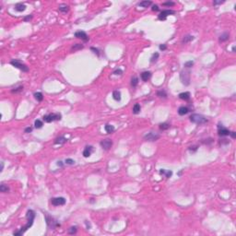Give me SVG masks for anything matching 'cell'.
<instances>
[{
	"instance_id": "obj_1",
	"label": "cell",
	"mask_w": 236,
	"mask_h": 236,
	"mask_svg": "<svg viewBox=\"0 0 236 236\" xmlns=\"http://www.w3.org/2000/svg\"><path fill=\"white\" fill-rule=\"evenodd\" d=\"M26 218H27V223L23 226V227H21V229H20V231L14 232H13V235H15V236L22 235L28 229H30V228L32 227V224H33V221H34V219H35V212H34L32 209H29V210L27 211Z\"/></svg>"
},
{
	"instance_id": "obj_2",
	"label": "cell",
	"mask_w": 236,
	"mask_h": 236,
	"mask_svg": "<svg viewBox=\"0 0 236 236\" xmlns=\"http://www.w3.org/2000/svg\"><path fill=\"white\" fill-rule=\"evenodd\" d=\"M190 121L193 122L195 124L197 125H204L208 122V119L203 116L202 114H193L190 116Z\"/></svg>"
},
{
	"instance_id": "obj_3",
	"label": "cell",
	"mask_w": 236,
	"mask_h": 236,
	"mask_svg": "<svg viewBox=\"0 0 236 236\" xmlns=\"http://www.w3.org/2000/svg\"><path fill=\"white\" fill-rule=\"evenodd\" d=\"M191 77V74H190V71L189 70H182L181 73H180V79L182 81V83L184 85V86H188L190 84V78Z\"/></svg>"
},
{
	"instance_id": "obj_4",
	"label": "cell",
	"mask_w": 236,
	"mask_h": 236,
	"mask_svg": "<svg viewBox=\"0 0 236 236\" xmlns=\"http://www.w3.org/2000/svg\"><path fill=\"white\" fill-rule=\"evenodd\" d=\"M43 120L44 122L46 123H51V122H54V121H59L61 120L62 118V115L61 114L59 113H55V114H46L43 116Z\"/></svg>"
},
{
	"instance_id": "obj_5",
	"label": "cell",
	"mask_w": 236,
	"mask_h": 236,
	"mask_svg": "<svg viewBox=\"0 0 236 236\" xmlns=\"http://www.w3.org/2000/svg\"><path fill=\"white\" fill-rule=\"evenodd\" d=\"M10 64L13 66H15L16 68H19L20 70H21L22 72H28L29 71V67L25 64H23L20 60H11Z\"/></svg>"
},
{
	"instance_id": "obj_6",
	"label": "cell",
	"mask_w": 236,
	"mask_h": 236,
	"mask_svg": "<svg viewBox=\"0 0 236 236\" xmlns=\"http://www.w3.org/2000/svg\"><path fill=\"white\" fill-rule=\"evenodd\" d=\"M45 220H46V223H47V226L51 229H55L56 227H59L60 226V223H58L54 218L50 217V216H47L45 215Z\"/></svg>"
},
{
	"instance_id": "obj_7",
	"label": "cell",
	"mask_w": 236,
	"mask_h": 236,
	"mask_svg": "<svg viewBox=\"0 0 236 236\" xmlns=\"http://www.w3.org/2000/svg\"><path fill=\"white\" fill-rule=\"evenodd\" d=\"M160 138V135L154 133V132H150L144 136V139L146 141H156Z\"/></svg>"
},
{
	"instance_id": "obj_8",
	"label": "cell",
	"mask_w": 236,
	"mask_h": 236,
	"mask_svg": "<svg viewBox=\"0 0 236 236\" xmlns=\"http://www.w3.org/2000/svg\"><path fill=\"white\" fill-rule=\"evenodd\" d=\"M175 13V11L174 10H172V9H166V10H162L160 13V15H159V20H165L166 19H167V17L168 16H170V15H172V14H174Z\"/></svg>"
},
{
	"instance_id": "obj_9",
	"label": "cell",
	"mask_w": 236,
	"mask_h": 236,
	"mask_svg": "<svg viewBox=\"0 0 236 236\" xmlns=\"http://www.w3.org/2000/svg\"><path fill=\"white\" fill-rule=\"evenodd\" d=\"M51 203H52V205H54V206H63V205L65 204V198L62 197V196H60V197H54V198H52Z\"/></svg>"
},
{
	"instance_id": "obj_10",
	"label": "cell",
	"mask_w": 236,
	"mask_h": 236,
	"mask_svg": "<svg viewBox=\"0 0 236 236\" xmlns=\"http://www.w3.org/2000/svg\"><path fill=\"white\" fill-rule=\"evenodd\" d=\"M218 133H219V136H220V137H226V136H230L231 132L229 131V129L224 127L222 125H219V126H218Z\"/></svg>"
},
{
	"instance_id": "obj_11",
	"label": "cell",
	"mask_w": 236,
	"mask_h": 236,
	"mask_svg": "<svg viewBox=\"0 0 236 236\" xmlns=\"http://www.w3.org/2000/svg\"><path fill=\"white\" fill-rule=\"evenodd\" d=\"M100 145L102 146V148L103 150H108L109 149H111V147L113 146V141L111 139H109V138H107V139H103L100 142Z\"/></svg>"
},
{
	"instance_id": "obj_12",
	"label": "cell",
	"mask_w": 236,
	"mask_h": 236,
	"mask_svg": "<svg viewBox=\"0 0 236 236\" xmlns=\"http://www.w3.org/2000/svg\"><path fill=\"white\" fill-rule=\"evenodd\" d=\"M75 37L78 38V39H81L82 41L84 42H88L89 41V36L85 32L83 31H78V32H75Z\"/></svg>"
},
{
	"instance_id": "obj_13",
	"label": "cell",
	"mask_w": 236,
	"mask_h": 236,
	"mask_svg": "<svg viewBox=\"0 0 236 236\" xmlns=\"http://www.w3.org/2000/svg\"><path fill=\"white\" fill-rule=\"evenodd\" d=\"M92 151H93V147H92V146H87L86 148L84 149V150H83V156H84L85 158L90 157V156L91 155Z\"/></svg>"
},
{
	"instance_id": "obj_14",
	"label": "cell",
	"mask_w": 236,
	"mask_h": 236,
	"mask_svg": "<svg viewBox=\"0 0 236 236\" xmlns=\"http://www.w3.org/2000/svg\"><path fill=\"white\" fill-rule=\"evenodd\" d=\"M140 77H141V79L143 80V81H148L149 79H150V77H151V72H150V71H145V72H142L141 73V75H140Z\"/></svg>"
},
{
	"instance_id": "obj_15",
	"label": "cell",
	"mask_w": 236,
	"mask_h": 236,
	"mask_svg": "<svg viewBox=\"0 0 236 236\" xmlns=\"http://www.w3.org/2000/svg\"><path fill=\"white\" fill-rule=\"evenodd\" d=\"M179 98L183 101H189L190 100V92L185 91V92H182L179 94Z\"/></svg>"
},
{
	"instance_id": "obj_16",
	"label": "cell",
	"mask_w": 236,
	"mask_h": 236,
	"mask_svg": "<svg viewBox=\"0 0 236 236\" xmlns=\"http://www.w3.org/2000/svg\"><path fill=\"white\" fill-rule=\"evenodd\" d=\"M188 113H189V109L187 107H185V106H181V107L178 109L179 115H184V114H186Z\"/></svg>"
},
{
	"instance_id": "obj_17",
	"label": "cell",
	"mask_w": 236,
	"mask_h": 236,
	"mask_svg": "<svg viewBox=\"0 0 236 236\" xmlns=\"http://www.w3.org/2000/svg\"><path fill=\"white\" fill-rule=\"evenodd\" d=\"M67 141V139L65 137H59L56 139L54 140V144H59V145H63Z\"/></svg>"
},
{
	"instance_id": "obj_18",
	"label": "cell",
	"mask_w": 236,
	"mask_h": 236,
	"mask_svg": "<svg viewBox=\"0 0 236 236\" xmlns=\"http://www.w3.org/2000/svg\"><path fill=\"white\" fill-rule=\"evenodd\" d=\"M15 9L17 11H19V12H22V11H24L26 9V6L24 4H22V3H19V4H17L15 6Z\"/></svg>"
},
{
	"instance_id": "obj_19",
	"label": "cell",
	"mask_w": 236,
	"mask_h": 236,
	"mask_svg": "<svg viewBox=\"0 0 236 236\" xmlns=\"http://www.w3.org/2000/svg\"><path fill=\"white\" fill-rule=\"evenodd\" d=\"M113 98H114V100L116 101V102L121 101V92H120L119 90H114V91L113 92Z\"/></svg>"
},
{
	"instance_id": "obj_20",
	"label": "cell",
	"mask_w": 236,
	"mask_h": 236,
	"mask_svg": "<svg viewBox=\"0 0 236 236\" xmlns=\"http://www.w3.org/2000/svg\"><path fill=\"white\" fill-rule=\"evenodd\" d=\"M152 5V2L151 1H148V0H146V1H141L138 3V6L141 7V8H148V7H150Z\"/></svg>"
},
{
	"instance_id": "obj_21",
	"label": "cell",
	"mask_w": 236,
	"mask_h": 236,
	"mask_svg": "<svg viewBox=\"0 0 236 236\" xmlns=\"http://www.w3.org/2000/svg\"><path fill=\"white\" fill-rule=\"evenodd\" d=\"M229 37H230V34H229L228 32H224V33H222V34L220 36L219 41H220V42H226L227 40H229Z\"/></svg>"
},
{
	"instance_id": "obj_22",
	"label": "cell",
	"mask_w": 236,
	"mask_h": 236,
	"mask_svg": "<svg viewBox=\"0 0 236 236\" xmlns=\"http://www.w3.org/2000/svg\"><path fill=\"white\" fill-rule=\"evenodd\" d=\"M194 39H195V37H194L193 35H186V36L183 37V41H182V43H184V44H185V43L193 41Z\"/></svg>"
},
{
	"instance_id": "obj_23",
	"label": "cell",
	"mask_w": 236,
	"mask_h": 236,
	"mask_svg": "<svg viewBox=\"0 0 236 236\" xmlns=\"http://www.w3.org/2000/svg\"><path fill=\"white\" fill-rule=\"evenodd\" d=\"M69 10V7L65 4H62L59 6V11L62 12V13H66L67 11Z\"/></svg>"
},
{
	"instance_id": "obj_24",
	"label": "cell",
	"mask_w": 236,
	"mask_h": 236,
	"mask_svg": "<svg viewBox=\"0 0 236 236\" xmlns=\"http://www.w3.org/2000/svg\"><path fill=\"white\" fill-rule=\"evenodd\" d=\"M104 129H105V131L107 132L108 134H111V133H113L114 131V126H112V125H109V124H107V125H105V126H104Z\"/></svg>"
},
{
	"instance_id": "obj_25",
	"label": "cell",
	"mask_w": 236,
	"mask_h": 236,
	"mask_svg": "<svg viewBox=\"0 0 236 236\" xmlns=\"http://www.w3.org/2000/svg\"><path fill=\"white\" fill-rule=\"evenodd\" d=\"M160 173H161V174H164V175H165V177H167V178H170V177L172 175V171H165L164 169H161Z\"/></svg>"
},
{
	"instance_id": "obj_26",
	"label": "cell",
	"mask_w": 236,
	"mask_h": 236,
	"mask_svg": "<svg viewBox=\"0 0 236 236\" xmlns=\"http://www.w3.org/2000/svg\"><path fill=\"white\" fill-rule=\"evenodd\" d=\"M9 191V187L8 186V185H6L5 183H2L1 185H0V192H2V193H7V192H8Z\"/></svg>"
},
{
	"instance_id": "obj_27",
	"label": "cell",
	"mask_w": 236,
	"mask_h": 236,
	"mask_svg": "<svg viewBox=\"0 0 236 236\" xmlns=\"http://www.w3.org/2000/svg\"><path fill=\"white\" fill-rule=\"evenodd\" d=\"M34 98L38 101V102H42L43 100V95L42 92H35L34 93Z\"/></svg>"
},
{
	"instance_id": "obj_28",
	"label": "cell",
	"mask_w": 236,
	"mask_h": 236,
	"mask_svg": "<svg viewBox=\"0 0 236 236\" xmlns=\"http://www.w3.org/2000/svg\"><path fill=\"white\" fill-rule=\"evenodd\" d=\"M140 109H141V107H140L139 104H138V103H136V104L133 106V114H139Z\"/></svg>"
},
{
	"instance_id": "obj_29",
	"label": "cell",
	"mask_w": 236,
	"mask_h": 236,
	"mask_svg": "<svg viewBox=\"0 0 236 236\" xmlns=\"http://www.w3.org/2000/svg\"><path fill=\"white\" fill-rule=\"evenodd\" d=\"M171 127V125L170 124H168V123H162L160 125V129L162 130V131H164V130H167V129H169Z\"/></svg>"
},
{
	"instance_id": "obj_30",
	"label": "cell",
	"mask_w": 236,
	"mask_h": 236,
	"mask_svg": "<svg viewBox=\"0 0 236 236\" xmlns=\"http://www.w3.org/2000/svg\"><path fill=\"white\" fill-rule=\"evenodd\" d=\"M138 77H132V79H131V85H132V87H137L138 86Z\"/></svg>"
},
{
	"instance_id": "obj_31",
	"label": "cell",
	"mask_w": 236,
	"mask_h": 236,
	"mask_svg": "<svg viewBox=\"0 0 236 236\" xmlns=\"http://www.w3.org/2000/svg\"><path fill=\"white\" fill-rule=\"evenodd\" d=\"M84 46H83V44H80V43H76L74 44L72 47H71V50L72 51H77V50H80V49H82Z\"/></svg>"
},
{
	"instance_id": "obj_32",
	"label": "cell",
	"mask_w": 236,
	"mask_h": 236,
	"mask_svg": "<svg viewBox=\"0 0 236 236\" xmlns=\"http://www.w3.org/2000/svg\"><path fill=\"white\" fill-rule=\"evenodd\" d=\"M157 96L161 97V98H166V97H167V93H166L165 90H158V91H157Z\"/></svg>"
},
{
	"instance_id": "obj_33",
	"label": "cell",
	"mask_w": 236,
	"mask_h": 236,
	"mask_svg": "<svg viewBox=\"0 0 236 236\" xmlns=\"http://www.w3.org/2000/svg\"><path fill=\"white\" fill-rule=\"evenodd\" d=\"M43 126V124L41 120H36V121L34 122V126H35V128H42Z\"/></svg>"
},
{
	"instance_id": "obj_34",
	"label": "cell",
	"mask_w": 236,
	"mask_h": 236,
	"mask_svg": "<svg viewBox=\"0 0 236 236\" xmlns=\"http://www.w3.org/2000/svg\"><path fill=\"white\" fill-rule=\"evenodd\" d=\"M159 56H160L159 53H154V54H153V55L151 56V58H150V62H151V63H155V62H156V61L158 60Z\"/></svg>"
},
{
	"instance_id": "obj_35",
	"label": "cell",
	"mask_w": 236,
	"mask_h": 236,
	"mask_svg": "<svg viewBox=\"0 0 236 236\" xmlns=\"http://www.w3.org/2000/svg\"><path fill=\"white\" fill-rule=\"evenodd\" d=\"M183 65H184V67H186V68H190V67H192L194 65V62L192 60L187 61V62H185V63L183 64Z\"/></svg>"
},
{
	"instance_id": "obj_36",
	"label": "cell",
	"mask_w": 236,
	"mask_h": 236,
	"mask_svg": "<svg viewBox=\"0 0 236 236\" xmlns=\"http://www.w3.org/2000/svg\"><path fill=\"white\" fill-rule=\"evenodd\" d=\"M22 90H23V87L20 86L19 88H16L15 90H11V92H12V93H18V92L22 91Z\"/></svg>"
},
{
	"instance_id": "obj_37",
	"label": "cell",
	"mask_w": 236,
	"mask_h": 236,
	"mask_svg": "<svg viewBox=\"0 0 236 236\" xmlns=\"http://www.w3.org/2000/svg\"><path fill=\"white\" fill-rule=\"evenodd\" d=\"M175 5L174 2H172V1H168V2H164L162 3V6H167V7H173Z\"/></svg>"
},
{
	"instance_id": "obj_38",
	"label": "cell",
	"mask_w": 236,
	"mask_h": 236,
	"mask_svg": "<svg viewBox=\"0 0 236 236\" xmlns=\"http://www.w3.org/2000/svg\"><path fill=\"white\" fill-rule=\"evenodd\" d=\"M65 162L66 164H68V165H74V164H75V161L72 160V159H65Z\"/></svg>"
},
{
	"instance_id": "obj_39",
	"label": "cell",
	"mask_w": 236,
	"mask_h": 236,
	"mask_svg": "<svg viewBox=\"0 0 236 236\" xmlns=\"http://www.w3.org/2000/svg\"><path fill=\"white\" fill-rule=\"evenodd\" d=\"M77 232V227H71L69 230H68V233L69 234H74Z\"/></svg>"
},
{
	"instance_id": "obj_40",
	"label": "cell",
	"mask_w": 236,
	"mask_h": 236,
	"mask_svg": "<svg viewBox=\"0 0 236 236\" xmlns=\"http://www.w3.org/2000/svg\"><path fill=\"white\" fill-rule=\"evenodd\" d=\"M90 50H91V51H93V53H94L95 54H97L98 56L100 55V52H99V50H98L97 48H94V47H90Z\"/></svg>"
},
{
	"instance_id": "obj_41",
	"label": "cell",
	"mask_w": 236,
	"mask_h": 236,
	"mask_svg": "<svg viewBox=\"0 0 236 236\" xmlns=\"http://www.w3.org/2000/svg\"><path fill=\"white\" fill-rule=\"evenodd\" d=\"M114 75H122V74H123V70L120 69V68H118V69H116V70L114 72Z\"/></svg>"
},
{
	"instance_id": "obj_42",
	"label": "cell",
	"mask_w": 236,
	"mask_h": 236,
	"mask_svg": "<svg viewBox=\"0 0 236 236\" xmlns=\"http://www.w3.org/2000/svg\"><path fill=\"white\" fill-rule=\"evenodd\" d=\"M151 9L153 11H158L160 8H159V7L157 6V5H152V8H151Z\"/></svg>"
},
{
	"instance_id": "obj_43",
	"label": "cell",
	"mask_w": 236,
	"mask_h": 236,
	"mask_svg": "<svg viewBox=\"0 0 236 236\" xmlns=\"http://www.w3.org/2000/svg\"><path fill=\"white\" fill-rule=\"evenodd\" d=\"M166 49H167V45H166V44H161V45H160V50L164 51V50H166Z\"/></svg>"
},
{
	"instance_id": "obj_44",
	"label": "cell",
	"mask_w": 236,
	"mask_h": 236,
	"mask_svg": "<svg viewBox=\"0 0 236 236\" xmlns=\"http://www.w3.org/2000/svg\"><path fill=\"white\" fill-rule=\"evenodd\" d=\"M32 18V15H29V16L25 17V18L23 19V20H24V21H28V20H30Z\"/></svg>"
},
{
	"instance_id": "obj_45",
	"label": "cell",
	"mask_w": 236,
	"mask_h": 236,
	"mask_svg": "<svg viewBox=\"0 0 236 236\" xmlns=\"http://www.w3.org/2000/svg\"><path fill=\"white\" fill-rule=\"evenodd\" d=\"M223 3H224V1H214V2H213L214 6H217V5H220V4H223Z\"/></svg>"
},
{
	"instance_id": "obj_46",
	"label": "cell",
	"mask_w": 236,
	"mask_h": 236,
	"mask_svg": "<svg viewBox=\"0 0 236 236\" xmlns=\"http://www.w3.org/2000/svg\"><path fill=\"white\" fill-rule=\"evenodd\" d=\"M32 131V126H29V127H27V128L25 129V133H31Z\"/></svg>"
},
{
	"instance_id": "obj_47",
	"label": "cell",
	"mask_w": 236,
	"mask_h": 236,
	"mask_svg": "<svg viewBox=\"0 0 236 236\" xmlns=\"http://www.w3.org/2000/svg\"><path fill=\"white\" fill-rule=\"evenodd\" d=\"M230 135H231V137H232V138H236V133L235 132H231V133H230Z\"/></svg>"
},
{
	"instance_id": "obj_48",
	"label": "cell",
	"mask_w": 236,
	"mask_h": 236,
	"mask_svg": "<svg viewBox=\"0 0 236 236\" xmlns=\"http://www.w3.org/2000/svg\"><path fill=\"white\" fill-rule=\"evenodd\" d=\"M196 150H197V146H193V147H190V148H189V150H195V151Z\"/></svg>"
},
{
	"instance_id": "obj_49",
	"label": "cell",
	"mask_w": 236,
	"mask_h": 236,
	"mask_svg": "<svg viewBox=\"0 0 236 236\" xmlns=\"http://www.w3.org/2000/svg\"><path fill=\"white\" fill-rule=\"evenodd\" d=\"M57 165L59 166V167H63V161H57Z\"/></svg>"
},
{
	"instance_id": "obj_50",
	"label": "cell",
	"mask_w": 236,
	"mask_h": 236,
	"mask_svg": "<svg viewBox=\"0 0 236 236\" xmlns=\"http://www.w3.org/2000/svg\"><path fill=\"white\" fill-rule=\"evenodd\" d=\"M3 168H4V162L2 161V162H1V169H0V171H1V172L3 171Z\"/></svg>"
},
{
	"instance_id": "obj_51",
	"label": "cell",
	"mask_w": 236,
	"mask_h": 236,
	"mask_svg": "<svg viewBox=\"0 0 236 236\" xmlns=\"http://www.w3.org/2000/svg\"><path fill=\"white\" fill-rule=\"evenodd\" d=\"M234 51H235V46L232 47V52H234Z\"/></svg>"
}]
</instances>
